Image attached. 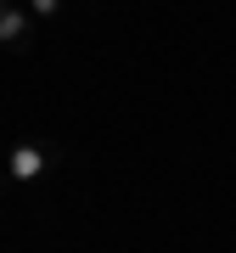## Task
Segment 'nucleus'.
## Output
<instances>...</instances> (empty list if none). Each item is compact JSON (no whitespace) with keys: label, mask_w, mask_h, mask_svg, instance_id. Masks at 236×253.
Masks as SVG:
<instances>
[{"label":"nucleus","mask_w":236,"mask_h":253,"mask_svg":"<svg viewBox=\"0 0 236 253\" xmlns=\"http://www.w3.org/2000/svg\"><path fill=\"white\" fill-rule=\"evenodd\" d=\"M28 11H17V6H6V11H0V45H11V51H23L28 45Z\"/></svg>","instance_id":"obj_2"},{"label":"nucleus","mask_w":236,"mask_h":253,"mask_svg":"<svg viewBox=\"0 0 236 253\" xmlns=\"http://www.w3.org/2000/svg\"><path fill=\"white\" fill-rule=\"evenodd\" d=\"M0 11H6V6H0Z\"/></svg>","instance_id":"obj_4"},{"label":"nucleus","mask_w":236,"mask_h":253,"mask_svg":"<svg viewBox=\"0 0 236 253\" xmlns=\"http://www.w3.org/2000/svg\"><path fill=\"white\" fill-rule=\"evenodd\" d=\"M6 174L11 180H39V174H45V152H39V146H11V158H6Z\"/></svg>","instance_id":"obj_1"},{"label":"nucleus","mask_w":236,"mask_h":253,"mask_svg":"<svg viewBox=\"0 0 236 253\" xmlns=\"http://www.w3.org/2000/svg\"><path fill=\"white\" fill-rule=\"evenodd\" d=\"M56 6H62V0H28V11H34V17H56Z\"/></svg>","instance_id":"obj_3"}]
</instances>
